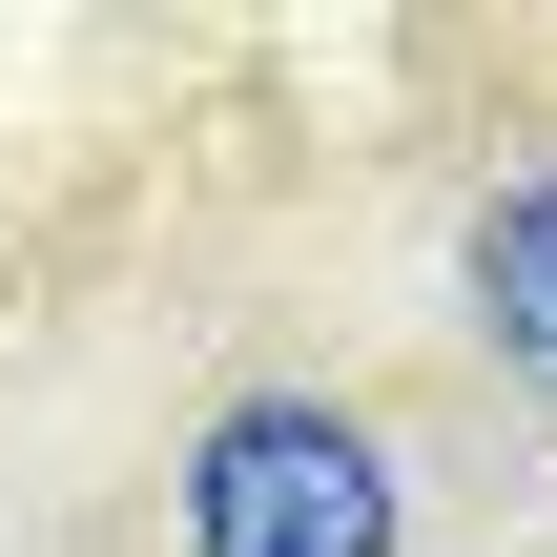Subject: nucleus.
<instances>
[{
  "instance_id": "nucleus-2",
  "label": "nucleus",
  "mask_w": 557,
  "mask_h": 557,
  "mask_svg": "<svg viewBox=\"0 0 557 557\" xmlns=\"http://www.w3.org/2000/svg\"><path fill=\"white\" fill-rule=\"evenodd\" d=\"M475 331L557 372V186H496V227H475Z\"/></svg>"
},
{
  "instance_id": "nucleus-1",
  "label": "nucleus",
  "mask_w": 557,
  "mask_h": 557,
  "mask_svg": "<svg viewBox=\"0 0 557 557\" xmlns=\"http://www.w3.org/2000/svg\"><path fill=\"white\" fill-rule=\"evenodd\" d=\"M186 537L207 557H393V475L351 413H227L186 475Z\"/></svg>"
}]
</instances>
